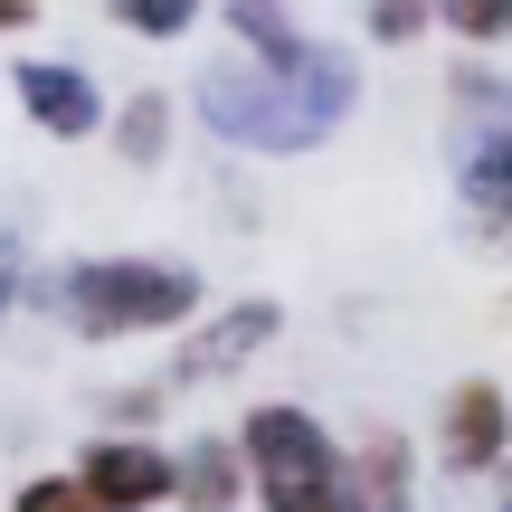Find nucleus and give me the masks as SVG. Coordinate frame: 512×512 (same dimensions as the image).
Returning <instances> with one entry per match:
<instances>
[{
	"label": "nucleus",
	"mask_w": 512,
	"mask_h": 512,
	"mask_svg": "<svg viewBox=\"0 0 512 512\" xmlns=\"http://www.w3.org/2000/svg\"><path fill=\"white\" fill-rule=\"evenodd\" d=\"M200 114H209L219 143H247V152H313V143L351 114V57H342V48H313L304 76L209 67V76H200Z\"/></svg>",
	"instance_id": "1"
},
{
	"label": "nucleus",
	"mask_w": 512,
	"mask_h": 512,
	"mask_svg": "<svg viewBox=\"0 0 512 512\" xmlns=\"http://www.w3.org/2000/svg\"><path fill=\"white\" fill-rule=\"evenodd\" d=\"M238 465H247V494L266 512H361V494H351V456L323 437V418H304L294 399L247 408Z\"/></svg>",
	"instance_id": "2"
},
{
	"label": "nucleus",
	"mask_w": 512,
	"mask_h": 512,
	"mask_svg": "<svg viewBox=\"0 0 512 512\" xmlns=\"http://www.w3.org/2000/svg\"><path fill=\"white\" fill-rule=\"evenodd\" d=\"M190 313H200V275L181 256H86V266H67V323L86 342L171 332Z\"/></svg>",
	"instance_id": "3"
},
{
	"label": "nucleus",
	"mask_w": 512,
	"mask_h": 512,
	"mask_svg": "<svg viewBox=\"0 0 512 512\" xmlns=\"http://www.w3.org/2000/svg\"><path fill=\"white\" fill-rule=\"evenodd\" d=\"M76 494H86V512H152L171 503V456L152 437H95L76 456Z\"/></svg>",
	"instance_id": "4"
},
{
	"label": "nucleus",
	"mask_w": 512,
	"mask_h": 512,
	"mask_svg": "<svg viewBox=\"0 0 512 512\" xmlns=\"http://www.w3.org/2000/svg\"><path fill=\"white\" fill-rule=\"evenodd\" d=\"M19 105H29L38 133H57V143H86V133H105V95H95L86 67H57V57H19L10 67Z\"/></svg>",
	"instance_id": "5"
},
{
	"label": "nucleus",
	"mask_w": 512,
	"mask_h": 512,
	"mask_svg": "<svg viewBox=\"0 0 512 512\" xmlns=\"http://www.w3.org/2000/svg\"><path fill=\"white\" fill-rule=\"evenodd\" d=\"M456 181H465V209H475V228L512 247V114H494V124H465Z\"/></svg>",
	"instance_id": "6"
},
{
	"label": "nucleus",
	"mask_w": 512,
	"mask_h": 512,
	"mask_svg": "<svg viewBox=\"0 0 512 512\" xmlns=\"http://www.w3.org/2000/svg\"><path fill=\"white\" fill-rule=\"evenodd\" d=\"M446 465H456V475H494V465H512V399L494 380H465L456 399H446Z\"/></svg>",
	"instance_id": "7"
},
{
	"label": "nucleus",
	"mask_w": 512,
	"mask_h": 512,
	"mask_svg": "<svg viewBox=\"0 0 512 512\" xmlns=\"http://www.w3.org/2000/svg\"><path fill=\"white\" fill-rule=\"evenodd\" d=\"M275 332H285V313H275V304H238V313H219V323H209L200 342L181 351V370H171V380H219V370L256 361V351H266Z\"/></svg>",
	"instance_id": "8"
},
{
	"label": "nucleus",
	"mask_w": 512,
	"mask_h": 512,
	"mask_svg": "<svg viewBox=\"0 0 512 512\" xmlns=\"http://www.w3.org/2000/svg\"><path fill=\"white\" fill-rule=\"evenodd\" d=\"M228 38L256 48V76H304L313 67V38L285 0H228Z\"/></svg>",
	"instance_id": "9"
},
{
	"label": "nucleus",
	"mask_w": 512,
	"mask_h": 512,
	"mask_svg": "<svg viewBox=\"0 0 512 512\" xmlns=\"http://www.w3.org/2000/svg\"><path fill=\"white\" fill-rule=\"evenodd\" d=\"M171 503L181 512H228L247 503V465L228 437H190V456H171Z\"/></svg>",
	"instance_id": "10"
},
{
	"label": "nucleus",
	"mask_w": 512,
	"mask_h": 512,
	"mask_svg": "<svg viewBox=\"0 0 512 512\" xmlns=\"http://www.w3.org/2000/svg\"><path fill=\"white\" fill-rule=\"evenodd\" d=\"M351 494H361V512H408L418 503V484H408V437H370L361 456H351Z\"/></svg>",
	"instance_id": "11"
},
{
	"label": "nucleus",
	"mask_w": 512,
	"mask_h": 512,
	"mask_svg": "<svg viewBox=\"0 0 512 512\" xmlns=\"http://www.w3.org/2000/svg\"><path fill=\"white\" fill-rule=\"evenodd\" d=\"M114 152H124V162H162L171 152V105L162 95H133V105L114 114Z\"/></svg>",
	"instance_id": "12"
},
{
	"label": "nucleus",
	"mask_w": 512,
	"mask_h": 512,
	"mask_svg": "<svg viewBox=\"0 0 512 512\" xmlns=\"http://www.w3.org/2000/svg\"><path fill=\"white\" fill-rule=\"evenodd\" d=\"M437 19L465 38V48H503L512 38V0H437Z\"/></svg>",
	"instance_id": "13"
},
{
	"label": "nucleus",
	"mask_w": 512,
	"mask_h": 512,
	"mask_svg": "<svg viewBox=\"0 0 512 512\" xmlns=\"http://www.w3.org/2000/svg\"><path fill=\"white\" fill-rule=\"evenodd\" d=\"M114 10V29H133V38H181L190 19H200V0H105Z\"/></svg>",
	"instance_id": "14"
},
{
	"label": "nucleus",
	"mask_w": 512,
	"mask_h": 512,
	"mask_svg": "<svg viewBox=\"0 0 512 512\" xmlns=\"http://www.w3.org/2000/svg\"><path fill=\"white\" fill-rule=\"evenodd\" d=\"M427 19H437L427 0H370V38H380V48H408Z\"/></svg>",
	"instance_id": "15"
},
{
	"label": "nucleus",
	"mask_w": 512,
	"mask_h": 512,
	"mask_svg": "<svg viewBox=\"0 0 512 512\" xmlns=\"http://www.w3.org/2000/svg\"><path fill=\"white\" fill-rule=\"evenodd\" d=\"M10 512H86V494H76V475H38V484H19Z\"/></svg>",
	"instance_id": "16"
},
{
	"label": "nucleus",
	"mask_w": 512,
	"mask_h": 512,
	"mask_svg": "<svg viewBox=\"0 0 512 512\" xmlns=\"http://www.w3.org/2000/svg\"><path fill=\"white\" fill-rule=\"evenodd\" d=\"M29 19H38V0H0V38H10V29H29Z\"/></svg>",
	"instance_id": "17"
},
{
	"label": "nucleus",
	"mask_w": 512,
	"mask_h": 512,
	"mask_svg": "<svg viewBox=\"0 0 512 512\" xmlns=\"http://www.w3.org/2000/svg\"><path fill=\"white\" fill-rule=\"evenodd\" d=\"M10 294H19V256L0 247V313H10Z\"/></svg>",
	"instance_id": "18"
},
{
	"label": "nucleus",
	"mask_w": 512,
	"mask_h": 512,
	"mask_svg": "<svg viewBox=\"0 0 512 512\" xmlns=\"http://www.w3.org/2000/svg\"><path fill=\"white\" fill-rule=\"evenodd\" d=\"M503 512H512V465H503Z\"/></svg>",
	"instance_id": "19"
}]
</instances>
